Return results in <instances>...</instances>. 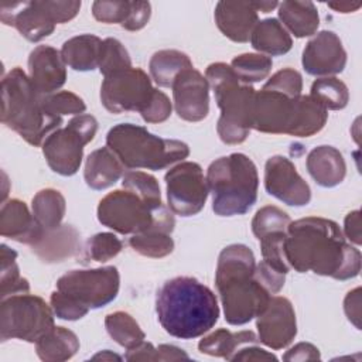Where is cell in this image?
Wrapping results in <instances>:
<instances>
[{"label": "cell", "instance_id": "cell-54", "mask_svg": "<svg viewBox=\"0 0 362 362\" xmlns=\"http://www.w3.org/2000/svg\"><path fill=\"white\" fill-rule=\"evenodd\" d=\"M328 7L338 13H352L361 7V3H328Z\"/></svg>", "mask_w": 362, "mask_h": 362}, {"label": "cell", "instance_id": "cell-47", "mask_svg": "<svg viewBox=\"0 0 362 362\" xmlns=\"http://www.w3.org/2000/svg\"><path fill=\"white\" fill-rule=\"evenodd\" d=\"M173 103L170 98L158 89H154V93L147 103V106L140 112L141 117L147 123H163L171 116Z\"/></svg>", "mask_w": 362, "mask_h": 362}, {"label": "cell", "instance_id": "cell-26", "mask_svg": "<svg viewBox=\"0 0 362 362\" xmlns=\"http://www.w3.org/2000/svg\"><path fill=\"white\" fill-rule=\"evenodd\" d=\"M279 18L294 37L314 35L320 25V16L313 1L287 0L279 4Z\"/></svg>", "mask_w": 362, "mask_h": 362}, {"label": "cell", "instance_id": "cell-52", "mask_svg": "<svg viewBox=\"0 0 362 362\" xmlns=\"http://www.w3.org/2000/svg\"><path fill=\"white\" fill-rule=\"evenodd\" d=\"M344 236L354 245H361V212L358 209L349 212L344 221Z\"/></svg>", "mask_w": 362, "mask_h": 362}, {"label": "cell", "instance_id": "cell-42", "mask_svg": "<svg viewBox=\"0 0 362 362\" xmlns=\"http://www.w3.org/2000/svg\"><path fill=\"white\" fill-rule=\"evenodd\" d=\"M126 361H180L189 359L187 352L175 345H158L157 348L151 342L143 341L140 345L127 349Z\"/></svg>", "mask_w": 362, "mask_h": 362}, {"label": "cell", "instance_id": "cell-34", "mask_svg": "<svg viewBox=\"0 0 362 362\" xmlns=\"http://www.w3.org/2000/svg\"><path fill=\"white\" fill-rule=\"evenodd\" d=\"M28 291V280L21 277L17 266V252L3 243L0 246V297L6 298Z\"/></svg>", "mask_w": 362, "mask_h": 362}, {"label": "cell", "instance_id": "cell-33", "mask_svg": "<svg viewBox=\"0 0 362 362\" xmlns=\"http://www.w3.org/2000/svg\"><path fill=\"white\" fill-rule=\"evenodd\" d=\"M105 327L110 338L126 349L140 345L146 335L137 321L124 311H115L106 315Z\"/></svg>", "mask_w": 362, "mask_h": 362}, {"label": "cell", "instance_id": "cell-17", "mask_svg": "<svg viewBox=\"0 0 362 362\" xmlns=\"http://www.w3.org/2000/svg\"><path fill=\"white\" fill-rule=\"evenodd\" d=\"M256 318L259 341L274 351L288 346L297 335L296 313L286 297H272L264 311Z\"/></svg>", "mask_w": 362, "mask_h": 362}, {"label": "cell", "instance_id": "cell-14", "mask_svg": "<svg viewBox=\"0 0 362 362\" xmlns=\"http://www.w3.org/2000/svg\"><path fill=\"white\" fill-rule=\"evenodd\" d=\"M164 180L171 212L180 216H192L201 212L209 191L198 163L181 161L167 171Z\"/></svg>", "mask_w": 362, "mask_h": 362}, {"label": "cell", "instance_id": "cell-49", "mask_svg": "<svg viewBox=\"0 0 362 362\" xmlns=\"http://www.w3.org/2000/svg\"><path fill=\"white\" fill-rule=\"evenodd\" d=\"M151 4L148 1H132V10L129 18L122 25L127 31L141 30L150 20Z\"/></svg>", "mask_w": 362, "mask_h": 362}, {"label": "cell", "instance_id": "cell-55", "mask_svg": "<svg viewBox=\"0 0 362 362\" xmlns=\"http://www.w3.org/2000/svg\"><path fill=\"white\" fill-rule=\"evenodd\" d=\"M279 6L277 1H255V7L257 11H262V13H269L272 11L273 8H276Z\"/></svg>", "mask_w": 362, "mask_h": 362}, {"label": "cell", "instance_id": "cell-27", "mask_svg": "<svg viewBox=\"0 0 362 362\" xmlns=\"http://www.w3.org/2000/svg\"><path fill=\"white\" fill-rule=\"evenodd\" d=\"M102 40L93 34H81L62 44L64 62L74 71H93L99 66Z\"/></svg>", "mask_w": 362, "mask_h": 362}, {"label": "cell", "instance_id": "cell-12", "mask_svg": "<svg viewBox=\"0 0 362 362\" xmlns=\"http://www.w3.org/2000/svg\"><path fill=\"white\" fill-rule=\"evenodd\" d=\"M120 274L115 266L78 269L57 280V290L72 297L89 310L112 303L119 293Z\"/></svg>", "mask_w": 362, "mask_h": 362}, {"label": "cell", "instance_id": "cell-30", "mask_svg": "<svg viewBox=\"0 0 362 362\" xmlns=\"http://www.w3.org/2000/svg\"><path fill=\"white\" fill-rule=\"evenodd\" d=\"M188 68H192L189 57L178 49L157 51L148 62L150 78L161 88H171L175 78Z\"/></svg>", "mask_w": 362, "mask_h": 362}, {"label": "cell", "instance_id": "cell-23", "mask_svg": "<svg viewBox=\"0 0 362 362\" xmlns=\"http://www.w3.org/2000/svg\"><path fill=\"white\" fill-rule=\"evenodd\" d=\"M305 165L311 178L324 188L339 185L346 174L344 156L332 146L313 148L307 156Z\"/></svg>", "mask_w": 362, "mask_h": 362}, {"label": "cell", "instance_id": "cell-40", "mask_svg": "<svg viewBox=\"0 0 362 362\" xmlns=\"http://www.w3.org/2000/svg\"><path fill=\"white\" fill-rule=\"evenodd\" d=\"M44 110L52 117H62L64 115H83L86 105L82 98L69 90L54 92L42 95Z\"/></svg>", "mask_w": 362, "mask_h": 362}, {"label": "cell", "instance_id": "cell-44", "mask_svg": "<svg viewBox=\"0 0 362 362\" xmlns=\"http://www.w3.org/2000/svg\"><path fill=\"white\" fill-rule=\"evenodd\" d=\"M132 1L127 0H98L92 4L93 17L105 24L123 25L129 18Z\"/></svg>", "mask_w": 362, "mask_h": 362}, {"label": "cell", "instance_id": "cell-53", "mask_svg": "<svg viewBox=\"0 0 362 362\" xmlns=\"http://www.w3.org/2000/svg\"><path fill=\"white\" fill-rule=\"evenodd\" d=\"M229 361H277V358L262 348L249 346L236 349V352L229 358Z\"/></svg>", "mask_w": 362, "mask_h": 362}, {"label": "cell", "instance_id": "cell-39", "mask_svg": "<svg viewBox=\"0 0 362 362\" xmlns=\"http://www.w3.org/2000/svg\"><path fill=\"white\" fill-rule=\"evenodd\" d=\"M132 66V59L127 49L116 38H105L102 41L100 57H99V71L103 76L113 72L126 69Z\"/></svg>", "mask_w": 362, "mask_h": 362}, {"label": "cell", "instance_id": "cell-38", "mask_svg": "<svg viewBox=\"0 0 362 362\" xmlns=\"http://www.w3.org/2000/svg\"><path fill=\"white\" fill-rule=\"evenodd\" d=\"M122 185L124 189H129L139 195L144 202H147L153 208H158L163 205L158 181L151 174L139 170L126 171L123 174Z\"/></svg>", "mask_w": 362, "mask_h": 362}, {"label": "cell", "instance_id": "cell-21", "mask_svg": "<svg viewBox=\"0 0 362 362\" xmlns=\"http://www.w3.org/2000/svg\"><path fill=\"white\" fill-rule=\"evenodd\" d=\"M45 232L24 201L13 198L3 202L0 211L1 236L34 246L41 242Z\"/></svg>", "mask_w": 362, "mask_h": 362}, {"label": "cell", "instance_id": "cell-28", "mask_svg": "<svg viewBox=\"0 0 362 362\" xmlns=\"http://www.w3.org/2000/svg\"><path fill=\"white\" fill-rule=\"evenodd\" d=\"M250 44L259 54L276 57L287 54L293 47V40L277 18H264L255 25Z\"/></svg>", "mask_w": 362, "mask_h": 362}, {"label": "cell", "instance_id": "cell-13", "mask_svg": "<svg viewBox=\"0 0 362 362\" xmlns=\"http://www.w3.org/2000/svg\"><path fill=\"white\" fill-rule=\"evenodd\" d=\"M154 88L151 78L141 68H126L105 76L100 86V100L110 113H123L147 106Z\"/></svg>", "mask_w": 362, "mask_h": 362}, {"label": "cell", "instance_id": "cell-16", "mask_svg": "<svg viewBox=\"0 0 362 362\" xmlns=\"http://www.w3.org/2000/svg\"><path fill=\"white\" fill-rule=\"evenodd\" d=\"M264 188L269 195L290 206H304L311 199L310 185L283 156H273L266 161Z\"/></svg>", "mask_w": 362, "mask_h": 362}, {"label": "cell", "instance_id": "cell-50", "mask_svg": "<svg viewBox=\"0 0 362 362\" xmlns=\"http://www.w3.org/2000/svg\"><path fill=\"white\" fill-rule=\"evenodd\" d=\"M283 359L287 362H304V361H320L321 355L317 346L310 342H298L291 346L284 355Z\"/></svg>", "mask_w": 362, "mask_h": 362}, {"label": "cell", "instance_id": "cell-37", "mask_svg": "<svg viewBox=\"0 0 362 362\" xmlns=\"http://www.w3.org/2000/svg\"><path fill=\"white\" fill-rule=\"evenodd\" d=\"M129 245L139 255L151 259L165 257L174 250V240L171 233L156 229L132 235Z\"/></svg>", "mask_w": 362, "mask_h": 362}, {"label": "cell", "instance_id": "cell-22", "mask_svg": "<svg viewBox=\"0 0 362 362\" xmlns=\"http://www.w3.org/2000/svg\"><path fill=\"white\" fill-rule=\"evenodd\" d=\"M215 23L219 31L233 42H247L259 14L255 1H218Z\"/></svg>", "mask_w": 362, "mask_h": 362}, {"label": "cell", "instance_id": "cell-56", "mask_svg": "<svg viewBox=\"0 0 362 362\" xmlns=\"http://www.w3.org/2000/svg\"><path fill=\"white\" fill-rule=\"evenodd\" d=\"M92 359H102V361H113V359H116V361H120L122 358H120L119 355L113 354L112 351L105 349V351H102V352H99V354L93 355V356H92Z\"/></svg>", "mask_w": 362, "mask_h": 362}, {"label": "cell", "instance_id": "cell-41", "mask_svg": "<svg viewBox=\"0 0 362 362\" xmlns=\"http://www.w3.org/2000/svg\"><path fill=\"white\" fill-rule=\"evenodd\" d=\"M291 219L280 208L274 205H266L260 208L252 219V232L260 239L264 235L276 230H287Z\"/></svg>", "mask_w": 362, "mask_h": 362}, {"label": "cell", "instance_id": "cell-4", "mask_svg": "<svg viewBox=\"0 0 362 362\" xmlns=\"http://www.w3.org/2000/svg\"><path fill=\"white\" fill-rule=\"evenodd\" d=\"M1 122L37 147L61 127L62 117H52L44 110L42 95L28 75L16 66L1 81Z\"/></svg>", "mask_w": 362, "mask_h": 362}, {"label": "cell", "instance_id": "cell-7", "mask_svg": "<svg viewBox=\"0 0 362 362\" xmlns=\"http://www.w3.org/2000/svg\"><path fill=\"white\" fill-rule=\"evenodd\" d=\"M106 146L130 170H164L189 156V147L184 141L158 137L133 123L113 126L106 134Z\"/></svg>", "mask_w": 362, "mask_h": 362}, {"label": "cell", "instance_id": "cell-20", "mask_svg": "<svg viewBox=\"0 0 362 362\" xmlns=\"http://www.w3.org/2000/svg\"><path fill=\"white\" fill-rule=\"evenodd\" d=\"M28 78L41 95H49L64 86L66 64L61 51L49 45L35 47L28 57Z\"/></svg>", "mask_w": 362, "mask_h": 362}, {"label": "cell", "instance_id": "cell-1", "mask_svg": "<svg viewBox=\"0 0 362 362\" xmlns=\"http://www.w3.org/2000/svg\"><path fill=\"white\" fill-rule=\"evenodd\" d=\"M284 256L298 273L313 272L335 280H349L361 272V252L346 242L337 222L321 216L290 222Z\"/></svg>", "mask_w": 362, "mask_h": 362}, {"label": "cell", "instance_id": "cell-11", "mask_svg": "<svg viewBox=\"0 0 362 362\" xmlns=\"http://www.w3.org/2000/svg\"><path fill=\"white\" fill-rule=\"evenodd\" d=\"M98 132V122L92 115H78L65 127L54 130L42 141V154L49 168L64 177L76 174L83 158V148Z\"/></svg>", "mask_w": 362, "mask_h": 362}, {"label": "cell", "instance_id": "cell-51", "mask_svg": "<svg viewBox=\"0 0 362 362\" xmlns=\"http://www.w3.org/2000/svg\"><path fill=\"white\" fill-rule=\"evenodd\" d=\"M344 311L346 318L361 329V287L351 290L344 300Z\"/></svg>", "mask_w": 362, "mask_h": 362}, {"label": "cell", "instance_id": "cell-10", "mask_svg": "<svg viewBox=\"0 0 362 362\" xmlns=\"http://www.w3.org/2000/svg\"><path fill=\"white\" fill-rule=\"evenodd\" d=\"M54 311L41 297L23 293L1 298L0 338L37 342L54 325Z\"/></svg>", "mask_w": 362, "mask_h": 362}, {"label": "cell", "instance_id": "cell-46", "mask_svg": "<svg viewBox=\"0 0 362 362\" xmlns=\"http://www.w3.org/2000/svg\"><path fill=\"white\" fill-rule=\"evenodd\" d=\"M49 305L57 318L66 321H76L89 313V308L79 304L72 297L55 290L49 297Z\"/></svg>", "mask_w": 362, "mask_h": 362}, {"label": "cell", "instance_id": "cell-2", "mask_svg": "<svg viewBox=\"0 0 362 362\" xmlns=\"http://www.w3.org/2000/svg\"><path fill=\"white\" fill-rule=\"evenodd\" d=\"M255 255L245 245L233 243L219 253L215 284L230 325L247 324L264 311L272 298L255 277Z\"/></svg>", "mask_w": 362, "mask_h": 362}, {"label": "cell", "instance_id": "cell-31", "mask_svg": "<svg viewBox=\"0 0 362 362\" xmlns=\"http://www.w3.org/2000/svg\"><path fill=\"white\" fill-rule=\"evenodd\" d=\"M66 202L64 195L54 188L40 189L31 201V212L45 230H54L62 225Z\"/></svg>", "mask_w": 362, "mask_h": 362}, {"label": "cell", "instance_id": "cell-19", "mask_svg": "<svg viewBox=\"0 0 362 362\" xmlns=\"http://www.w3.org/2000/svg\"><path fill=\"white\" fill-rule=\"evenodd\" d=\"M303 68L314 76H334L346 65V51L334 31L317 33L305 45L301 58Z\"/></svg>", "mask_w": 362, "mask_h": 362}, {"label": "cell", "instance_id": "cell-9", "mask_svg": "<svg viewBox=\"0 0 362 362\" xmlns=\"http://www.w3.org/2000/svg\"><path fill=\"white\" fill-rule=\"evenodd\" d=\"M81 8V1L42 0L0 6V18L13 25L28 41L38 42L51 35L57 24L72 20Z\"/></svg>", "mask_w": 362, "mask_h": 362}, {"label": "cell", "instance_id": "cell-43", "mask_svg": "<svg viewBox=\"0 0 362 362\" xmlns=\"http://www.w3.org/2000/svg\"><path fill=\"white\" fill-rule=\"evenodd\" d=\"M122 249H123L122 240L115 233H110V232H100L93 235L88 240V246H86L88 256L92 260L100 262V263H105L113 259L120 253Z\"/></svg>", "mask_w": 362, "mask_h": 362}, {"label": "cell", "instance_id": "cell-5", "mask_svg": "<svg viewBox=\"0 0 362 362\" xmlns=\"http://www.w3.org/2000/svg\"><path fill=\"white\" fill-rule=\"evenodd\" d=\"M205 178L212 195V209L219 216L243 215L257 199V168L242 153H232L212 161Z\"/></svg>", "mask_w": 362, "mask_h": 362}, {"label": "cell", "instance_id": "cell-24", "mask_svg": "<svg viewBox=\"0 0 362 362\" xmlns=\"http://www.w3.org/2000/svg\"><path fill=\"white\" fill-rule=\"evenodd\" d=\"M124 174V165L106 146L92 151L85 161L83 178L92 189H106Z\"/></svg>", "mask_w": 362, "mask_h": 362}, {"label": "cell", "instance_id": "cell-8", "mask_svg": "<svg viewBox=\"0 0 362 362\" xmlns=\"http://www.w3.org/2000/svg\"><path fill=\"white\" fill-rule=\"evenodd\" d=\"M99 222L122 235H136L150 229L171 233L175 219L167 206H150L129 189H116L105 195L98 205Z\"/></svg>", "mask_w": 362, "mask_h": 362}, {"label": "cell", "instance_id": "cell-18", "mask_svg": "<svg viewBox=\"0 0 362 362\" xmlns=\"http://www.w3.org/2000/svg\"><path fill=\"white\" fill-rule=\"evenodd\" d=\"M174 109L185 122H201L209 113V83L194 66L182 71L173 82Z\"/></svg>", "mask_w": 362, "mask_h": 362}, {"label": "cell", "instance_id": "cell-45", "mask_svg": "<svg viewBox=\"0 0 362 362\" xmlns=\"http://www.w3.org/2000/svg\"><path fill=\"white\" fill-rule=\"evenodd\" d=\"M263 89L276 90L290 98H298L303 90V78L298 71L293 68H283L269 78L263 85Z\"/></svg>", "mask_w": 362, "mask_h": 362}, {"label": "cell", "instance_id": "cell-15", "mask_svg": "<svg viewBox=\"0 0 362 362\" xmlns=\"http://www.w3.org/2000/svg\"><path fill=\"white\" fill-rule=\"evenodd\" d=\"M300 96L290 98L276 90L260 89L253 103V129L269 134L294 136L298 120Z\"/></svg>", "mask_w": 362, "mask_h": 362}, {"label": "cell", "instance_id": "cell-35", "mask_svg": "<svg viewBox=\"0 0 362 362\" xmlns=\"http://www.w3.org/2000/svg\"><path fill=\"white\" fill-rule=\"evenodd\" d=\"M310 96L327 110H341L349 102L346 85L335 76L318 78L313 82Z\"/></svg>", "mask_w": 362, "mask_h": 362}, {"label": "cell", "instance_id": "cell-6", "mask_svg": "<svg viewBox=\"0 0 362 362\" xmlns=\"http://www.w3.org/2000/svg\"><path fill=\"white\" fill-rule=\"evenodd\" d=\"M205 78L215 93L221 109L216 123L219 139L225 144L243 143L253 129V103L256 90L252 85L242 83L230 65L214 62L208 65Z\"/></svg>", "mask_w": 362, "mask_h": 362}, {"label": "cell", "instance_id": "cell-48", "mask_svg": "<svg viewBox=\"0 0 362 362\" xmlns=\"http://www.w3.org/2000/svg\"><path fill=\"white\" fill-rule=\"evenodd\" d=\"M255 277L270 294H277L283 288L286 281V274L273 269L264 260H262L260 263H256Z\"/></svg>", "mask_w": 362, "mask_h": 362}, {"label": "cell", "instance_id": "cell-36", "mask_svg": "<svg viewBox=\"0 0 362 362\" xmlns=\"http://www.w3.org/2000/svg\"><path fill=\"white\" fill-rule=\"evenodd\" d=\"M273 61L263 54L246 52L235 57L230 62V68L242 83L250 85L266 79L272 71Z\"/></svg>", "mask_w": 362, "mask_h": 362}, {"label": "cell", "instance_id": "cell-25", "mask_svg": "<svg viewBox=\"0 0 362 362\" xmlns=\"http://www.w3.org/2000/svg\"><path fill=\"white\" fill-rule=\"evenodd\" d=\"M79 246L78 232L71 225H61L54 230H47L41 242L31 247L42 262L55 263L75 255Z\"/></svg>", "mask_w": 362, "mask_h": 362}, {"label": "cell", "instance_id": "cell-29", "mask_svg": "<svg viewBox=\"0 0 362 362\" xmlns=\"http://www.w3.org/2000/svg\"><path fill=\"white\" fill-rule=\"evenodd\" d=\"M37 355L44 362H64L79 351V339L65 327H54L35 342Z\"/></svg>", "mask_w": 362, "mask_h": 362}, {"label": "cell", "instance_id": "cell-32", "mask_svg": "<svg viewBox=\"0 0 362 362\" xmlns=\"http://www.w3.org/2000/svg\"><path fill=\"white\" fill-rule=\"evenodd\" d=\"M257 341L259 339L253 331L230 332L229 329L221 328L204 337L198 342V349L202 354L225 358L229 361V358L236 352V349H239L240 345L255 344Z\"/></svg>", "mask_w": 362, "mask_h": 362}, {"label": "cell", "instance_id": "cell-3", "mask_svg": "<svg viewBox=\"0 0 362 362\" xmlns=\"http://www.w3.org/2000/svg\"><path fill=\"white\" fill-rule=\"evenodd\" d=\"M161 327L170 335L192 339L208 332L218 321L219 305L214 291L194 277L167 280L156 297Z\"/></svg>", "mask_w": 362, "mask_h": 362}]
</instances>
